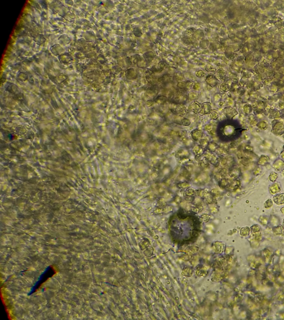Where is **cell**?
Wrapping results in <instances>:
<instances>
[{
	"label": "cell",
	"mask_w": 284,
	"mask_h": 320,
	"mask_svg": "<svg viewBox=\"0 0 284 320\" xmlns=\"http://www.w3.org/2000/svg\"><path fill=\"white\" fill-rule=\"evenodd\" d=\"M159 92V87L157 85H153L145 92V96L148 98H154Z\"/></svg>",
	"instance_id": "1"
},
{
	"label": "cell",
	"mask_w": 284,
	"mask_h": 320,
	"mask_svg": "<svg viewBox=\"0 0 284 320\" xmlns=\"http://www.w3.org/2000/svg\"><path fill=\"white\" fill-rule=\"evenodd\" d=\"M212 112V106L209 102H204L201 105V109L200 113L202 115L210 113Z\"/></svg>",
	"instance_id": "2"
},
{
	"label": "cell",
	"mask_w": 284,
	"mask_h": 320,
	"mask_svg": "<svg viewBox=\"0 0 284 320\" xmlns=\"http://www.w3.org/2000/svg\"><path fill=\"white\" fill-rule=\"evenodd\" d=\"M189 110L195 113H198L200 112L201 109V106L199 103L197 102H193L189 106Z\"/></svg>",
	"instance_id": "3"
},
{
	"label": "cell",
	"mask_w": 284,
	"mask_h": 320,
	"mask_svg": "<svg viewBox=\"0 0 284 320\" xmlns=\"http://www.w3.org/2000/svg\"><path fill=\"white\" fill-rule=\"evenodd\" d=\"M206 82L208 85L211 86L212 87H214L216 86L217 84L218 83V81H217L216 79H215V77L213 75H209L207 76L206 78Z\"/></svg>",
	"instance_id": "4"
},
{
	"label": "cell",
	"mask_w": 284,
	"mask_h": 320,
	"mask_svg": "<svg viewBox=\"0 0 284 320\" xmlns=\"http://www.w3.org/2000/svg\"><path fill=\"white\" fill-rule=\"evenodd\" d=\"M174 110L176 112V113L179 114L181 116L185 115L187 112V110L185 107L181 105H176V106L174 109Z\"/></svg>",
	"instance_id": "5"
},
{
	"label": "cell",
	"mask_w": 284,
	"mask_h": 320,
	"mask_svg": "<svg viewBox=\"0 0 284 320\" xmlns=\"http://www.w3.org/2000/svg\"><path fill=\"white\" fill-rule=\"evenodd\" d=\"M166 64L164 62H161L156 65L154 66L153 68V71L155 72H161L164 68H165L166 67Z\"/></svg>",
	"instance_id": "6"
},
{
	"label": "cell",
	"mask_w": 284,
	"mask_h": 320,
	"mask_svg": "<svg viewBox=\"0 0 284 320\" xmlns=\"http://www.w3.org/2000/svg\"><path fill=\"white\" fill-rule=\"evenodd\" d=\"M143 56L147 61H151L153 59H154L155 56V54L153 52H148L144 54Z\"/></svg>",
	"instance_id": "7"
},
{
	"label": "cell",
	"mask_w": 284,
	"mask_h": 320,
	"mask_svg": "<svg viewBox=\"0 0 284 320\" xmlns=\"http://www.w3.org/2000/svg\"><path fill=\"white\" fill-rule=\"evenodd\" d=\"M193 86V82L190 81H187L184 82V90H189Z\"/></svg>",
	"instance_id": "8"
},
{
	"label": "cell",
	"mask_w": 284,
	"mask_h": 320,
	"mask_svg": "<svg viewBox=\"0 0 284 320\" xmlns=\"http://www.w3.org/2000/svg\"><path fill=\"white\" fill-rule=\"evenodd\" d=\"M167 100V97H165V96H160L159 97H158L157 98H156L155 100V101L156 103H158V104H164L165 103V102Z\"/></svg>",
	"instance_id": "9"
},
{
	"label": "cell",
	"mask_w": 284,
	"mask_h": 320,
	"mask_svg": "<svg viewBox=\"0 0 284 320\" xmlns=\"http://www.w3.org/2000/svg\"><path fill=\"white\" fill-rule=\"evenodd\" d=\"M198 96V95L196 93L192 92L189 95L188 98H189V100H194L197 98Z\"/></svg>",
	"instance_id": "10"
},
{
	"label": "cell",
	"mask_w": 284,
	"mask_h": 320,
	"mask_svg": "<svg viewBox=\"0 0 284 320\" xmlns=\"http://www.w3.org/2000/svg\"><path fill=\"white\" fill-rule=\"evenodd\" d=\"M191 124V122L189 121V120L187 119V118H184L183 119V120L181 121V124L183 125H185V126H188V125H190Z\"/></svg>",
	"instance_id": "11"
},
{
	"label": "cell",
	"mask_w": 284,
	"mask_h": 320,
	"mask_svg": "<svg viewBox=\"0 0 284 320\" xmlns=\"http://www.w3.org/2000/svg\"><path fill=\"white\" fill-rule=\"evenodd\" d=\"M204 75H205V73L203 72L202 71H198L196 72V75L198 77H202L204 76Z\"/></svg>",
	"instance_id": "12"
}]
</instances>
